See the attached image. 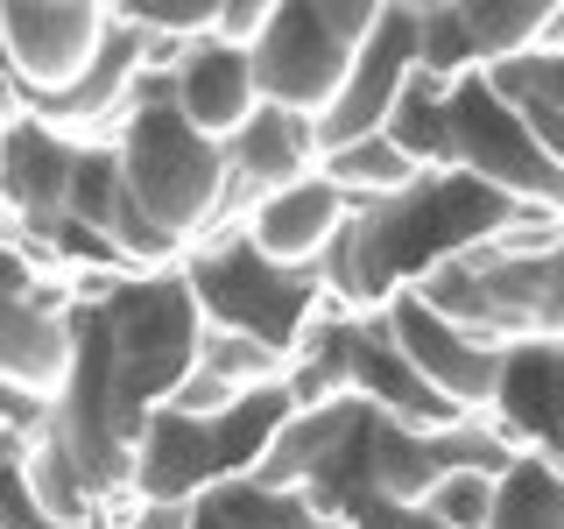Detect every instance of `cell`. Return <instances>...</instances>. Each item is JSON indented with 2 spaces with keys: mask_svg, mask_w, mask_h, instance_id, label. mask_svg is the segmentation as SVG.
Here are the masks:
<instances>
[{
  "mask_svg": "<svg viewBox=\"0 0 564 529\" xmlns=\"http://www.w3.org/2000/svg\"><path fill=\"white\" fill-rule=\"evenodd\" d=\"M93 332H99V353H106V381H113V402H120V423L149 431V417L198 375V339H205V311H198V290H191L184 269H163V276H120L113 290L99 296L93 311Z\"/></svg>",
  "mask_w": 564,
  "mask_h": 529,
  "instance_id": "cell-1",
  "label": "cell"
},
{
  "mask_svg": "<svg viewBox=\"0 0 564 529\" xmlns=\"http://www.w3.org/2000/svg\"><path fill=\"white\" fill-rule=\"evenodd\" d=\"M410 290L458 332L516 353V346H564V247L551 255H501V247H458Z\"/></svg>",
  "mask_w": 564,
  "mask_h": 529,
  "instance_id": "cell-2",
  "label": "cell"
},
{
  "mask_svg": "<svg viewBox=\"0 0 564 529\" xmlns=\"http://www.w3.org/2000/svg\"><path fill=\"white\" fill-rule=\"evenodd\" d=\"M113 149H120V170H128L134 198L149 205V219L184 240V255L205 247L212 226H219L234 163H226V141H205L176 114L170 78H141L134 114H128V128H120Z\"/></svg>",
  "mask_w": 564,
  "mask_h": 529,
  "instance_id": "cell-3",
  "label": "cell"
},
{
  "mask_svg": "<svg viewBox=\"0 0 564 529\" xmlns=\"http://www.w3.org/2000/svg\"><path fill=\"white\" fill-rule=\"evenodd\" d=\"M184 276H191V290H198L205 325L247 332V339L275 346L282 360H296L304 339L325 325V311H332L325 276H317V269H282V261H269L247 234L191 247Z\"/></svg>",
  "mask_w": 564,
  "mask_h": 529,
  "instance_id": "cell-4",
  "label": "cell"
},
{
  "mask_svg": "<svg viewBox=\"0 0 564 529\" xmlns=\"http://www.w3.org/2000/svg\"><path fill=\"white\" fill-rule=\"evenodd\" d=\"M375 22H381V0H275V22L254 43L261 106L325 120L339 106Z\"/></svg>",
  "mask_w": 564,
  "mask_h": 529,
  "instance_id": "cell-5",
  "label": "cell"
},
{
  "mask_svg": "<svg viewBox=\"0 0 564 529\" xmlns=\"http://www.w3.org/2000/svg\"><path fill=\"white\" fill-rule=\"evenodd\" d=\"M78 375V276L57 282L0 240V388L57 410Z\"/></svg>",
  "mask_w": 564,
  "mask_h": 529,
  "instance_id": "cell-6",
  "label": "cell"
},
{
  "mask_svg": "<svg viewBox=\"0 0 564 529\" xmlns=\"http://www.w3.org/2000/svg\"><path fill=\"white\" fill-rule=\"evenodd\" d=\"M120 8L106 0H0V64H8L22 106L64 99L93 78V64L113 43Z\"/></svg>",
  "mask_w": 564,
  "mask_h": 529,
  "instance_id": "cell-7",
  "label": "cell"
},
{
  "mask_svg": "<svg viewBox=\"0 0 564 529\" xmlns=\"http://www.w3.org/2000/svg\"><path fill=\"white\" fill-rule=\"evenodd\" d=\"M452 170H466L473 184L501 191L508 205L564 212V163H551V149L536 141V128H529L487 78H466L452 93Z\"/></svg>",
  "mask_w": 564,
  "mask_h": 529,
  "instance_id": "cell-8",
  "label": "cell"
},
{
  "mask_svg": "<svg viewBox=\"0 0 564 529\" xmlns=\"http://www.w3.org/2000/svg\"><path fill=\"white\" fill-rule=\"evenodd\" d=\"M381 325H388V339H395V353L452 402L458 417H494L501 410V381H508V353L501 346L458 332L452 317H437L416 290H402L395 304L381 311Z\"/></svg>",
  "mask_w": 564,
  "mask_h": 529,
  "instance_id": "cell-9",
  "label": "cell"
},
{
  "mask_svg": "<svg viewBox=\"0 0 564 529\" xmlns=\"http://www.w3.org/2000/svg\"><path fill=\"white\" fill-rule=\"evenodd\" d=\"M70 170H78V141L43 128L35 114L14 120L8 149H0V205H8V226H0V234L57 247L64 226H70Z\"/></svg>",
  "mask_w": 564,
  "mask_h": 529,
  "instance_id": "cell-10",
  "label": "cell"
},
{
  "mask_svg": "<svg viewBox=\"0 0 564 529\" xmlns=\"http://www.w3.org/2000/svg\"><path fill=\"white\" fill-rule=\"evenodd\" d=\"M416 78V8H381L375 35H367L360 64H352L339 106L317 120V141L325 149H346V141H367V134H388L402 93Z\"/></svg>",
  "mask_w": 564,
  "mask_h": 529,
  "instance_id": "cell-11",
  "label": "cell"
},
{
  "mask_svg": "<svg viewBox=\"0 0 564 529\" xmlns=\"http://www.w3.org/2000/svg\"><path fill=\"white\" fill-rule=\"evenodd\" d=\"M176 114L191 120L205 141H234L247 120L261 114V85H254V50H226V43H198L170 78Z\"/></svg>",
  "mask_w": 564,
  "mask_h": 529,
  "instance_id": "cell-12",
  "label": "cell"
},
{
  "mask_svg": "<svg viewBox=\"0 0 564 529\" xmlns=\"http://www.w3.org/2000/svg\"><path fill=\"white\" fill-rule=\"evenodd\" d=\"M346 219H352V205L339 191H332L325 176H304V184L275 191V198L247 219V240L269 261H282V269H317V261L332 255V240L346 234Z\"/></svg>",
  "mask_w": 564,
  "mask_h": 529,
  "instance_id": "cell-13",
  "label": "cell"
},
{
  "mask_svg": "<svg viewBox=\"0 0 564 529\" xmlns=\"http://www.w3.org/2000/svg\"><path fill=\"white\" fill-rule=\"evenodd\" d=\"M360 417H367L360 396H339V402H325V410H296L269 438V452H261V466L247 473V481H254V487H275V494H304L317 473H325V458L339 452L352 431H360Z\"/></svg>",
  "mask_w": 564,
  "mask_h": 529,
  "instance_id": "cell-14",
  "label": "cell"
},
{
  "mask_svg": "<svg viewBox=\"0 0 564 529\" xmlns=\"http://www.w3.org/2000/svg\"><path fill=\"white\" fill-rule=\"evenodd\" d=\"M494 417L508 431H522L529 452L564 466V346H516L508 353V381H501V410Z\"/></svg>",
  "mask_w": 564,
  "mask_h": 529,
  "instance_id": "cell-15",
  "label": "cell"
},
{
  "mask_svg": "<svg viewBox=\"0 0 564 529\" xmlns=\"http://www.w3.org/2000/svg\"><path fill=\"white\" fill-rule=\"evenodd\" d=\"M14 458H22L29 494H35V501H43L64 529H99V494H93V481H85V466L70 458V445L50 431V417L22 438V452H14Z\"/></svg>",
  "mask_w": 564,
  "mask_h": 529,
  "instance_id": "cell-16",
  "label": "cell"
},
{
  "mask_svg": "<svg viewBox=\"0 0 564 529\" xmlns=\"http://www.w3.org/2000/svg\"><path fill=\"white\" fill-rule=\"evenodd\" d=\"M317 176H325V184L360 212V205H395L402 191H416L431 170H416L388 134H367V141H346V149H325Z\"/></svg>",
  "mask_w": 564,
  "mask_h": 529,
  "instance_id": "cell-17",
  "label": "cell"
},
{
  "mask_svg": "<svg viewBox=\"0 0 564 529\" xmlns=\"http://www.w3.org/2000/svg\"><path fill=\"white\" fill-rule=\"evenodd\" d=\"M437 481H445V466H437L431 438L375 417V431H367V494H375V501H395V508H423Z\"/></svg>",
  "mask_w": 564,
  "mask_h": 529,
  "instance_id": "cell-18",
  "label": "cell"
},
{
  "mask_svg": "<svg viewBox=\"0 0 564 529\" xmlns=\"http://www.w3.org/2000/svg\"><path fill=\"white\" fill-rule=\"evenodd\" d=\"M452 93H458V85L416 71L410 93H402V106H395V120H388V141H395L416 170H431V176L452 170Z\"/></svg>",
  "mask_w": 564,
  "mask_h": 529,
  "instance_id": "cell-19",
  "label": "cell"
},
{
  "mask_svg": "<svg viewBox=\"0 0 564 529\" xmlns=\"http://www.w3.org/2000/svg\"><path fill=\"white\" fill-rule=\"evenodd\" d=\"M458 14H466L480 71H508V64L536 57V35L551 22V0H458Z\"/></svg>",
  "mask_w": 564,
  "mask_h": 529,
  "instance_id": "cell-20",
  "label": "cell"
},
{
  "mask_svg": "<svg viewBox=\"0 0 564 529\" xmlns=\"http://www.w3.org/2000/svg\"><path fill=\"white\" fill-rule=\"evenodd\" d=\"M487 529H564V466L543 452H522L494 481V522Z\"/></svg>",
  "mask_w": 564,
  "mask_h": 529,
  "instance_id": "cell-21",
  "label": "cell"
},
{
  "mask_svg": "<svg viewBox=\"0 0 564 529\" xmlns=\"http://www.w3.org/2000/svg\"><path fill=\"white\" fill-rule=\"evenodd\" d=\"M205 501V529H325L332 516H317L311 494H275V487H254V481H226L198 494Z\"/></svg>",
  "mask_w": 564,
  "mask_h": 529,
  "instance_id": "cell-22",
  "label": "cell"
},
{
  "mask_svg": "<svg viewBox=\"0 0 564 529\" xmlns=\"http://www.w3.org/2000/svg\"><path fill=\"white\" fill-rule=\"evenodd\" d=\"M416 71H431V78H445V85L480 78V57H473L458 0H423L416 8Z\"/></svg>",
  "mask_w": 564,
  "mask_h": 529,
  "instance_id": "cell-23",
  "label": "cell"
},
{
  "mask_svg": "<svg viewBox=\"0 0 564 529\" xmlns=\"http://www.w3.org/2000/svg\"><path fill=\"white\" fill-rule=\"evenodd\" d=\"M198 375H219V381H234V388H282L290 360H282L275 346L247 339V332L205 325V339H198Z\"/></svg>",
  "mask_w": 564,
  "mask_h": 529,
  "instance_id": "cell-24",
  "label": "cell"
},
{
  "mask_svg": "<svg viewBox=\"0 0 564 529\" xmlns=\"http://www.w3.org/2000/svg\"><path fill=\"white\" fill-rule=\"evenodd\" d=\"M134 29L163 35V43H212V29H219V0H149V8H120Z\"/></svg>",
  "mask_w": 564,
  "mask_h": 529,
  "instance_id": "cell-25",
  "label": "cell"
},
{
  "mask_svg": "<svg viewBox=\"0 0 564 529\" xmlns=\"http://www.w3.org/2000/svg\"><path fill=\"white\" fill-rule=\"evenodd\" d=\"M423 516H437L445 529H487L494 522V481L487 473H445L423 501Z\"/></svg>",
  "mask_w": 564,
  "mask_h": 529,
  "instance_id": "cell-26",
  "label": "cell"
},
{
  "mask_svg": "<svg viewBox=\"0 0 564 529\" xmlns=\"http://www.w3.org/2000/svg\"><path fill=\"white\" fill-rule=\"evenodd\" d=\"M99 529H205V501H149V494H120L99 508Z\"/></svg>",
  "mask_w": 564,
  "mask_h": 529,
  "instance_id": "cell-27",
  "label": "cell"
},
{
  "mask_svg": "<svg viewBox=\"0 0 564 529\" xmlns=\"http://www.w3.org/2000/svg\"><path fill=\"white\" fill-rule=\"evenodd\" d=\"M275 22V0H219V29H212V43L226 50H254L261 35Z\"/></svg>",
  "mask_w": 564,
  "mask_h": 529,
  "instance_id": "cell-28",
  "label": "cell"
},
{
  "mask_svg": "<svg viewBox=\"0 0 564 529\" xmlns=\"http://www.w3.org/2000/svg\"><path fill=\"white\" fill-rule=\"evenodd\" d=\"M352 529H445L437 516H423V508H395V501H367Z\"/></svg>",
  "mask_w": 564,
  "mask_h": 529,
  "instance_id": "cell-29",
  "label": "cell"
},
{
  "mask_svg": "<svg viewBox=\"0 0 564 529\" xmlns=\"http://www.w3.org/2000/svg\"><path fill=\"white\" fill-rule=\"evenodd\" d=\"M516 114H522V106H516ZM522 120L536 128L543 149H551V163H564V120H551V114H522Z\"/></svg>",
  "mask_w": 564,
  "mask_h": 529,
  "instance_id": "cell-30",
  "label": "cell"
},
{
  "mask_svg": "<svg viewBox=\"0 0 564 529\" xmlns=\"http://www.w3.org/2000/svg\"><path fill=\"white\" fill-rule=\"evenodd\" d=\"M14 120H22V93H14V78H8V71H0V149H8Z\"/></svg>",
  "mask_w": 564,
  "mask_h": 529,
  "instance_id": "cell-31",
  "label": "cell"
},
{
  "mask_svg": "<svg viewBox=\"0 0 564 529\" xmlns=\"http://www.w3.org/2000/svg\"><path fill=\"white\" fill-rule=\"evenodd\" d=\"M325 529H352V522H325Z\"/></svg>",
  "mask_w": 564,
  "mask_h": 529,
  "instance_id": "cell-32",
  "label": "cell"
}]
</instances>
